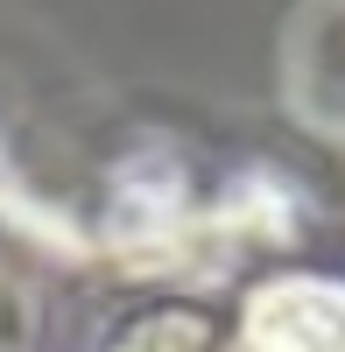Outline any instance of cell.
<instances>
[{
	"mask_svg": "<svg viewBox=\"0 0 345 352\" xmlns=\"http://www.w3.org/2000/svg\"><path fill=\"white\" fill-rule=\"evenodd\" d=\"M233 352H345V289L275 282L247 303Z\"/></svg>",
	"mask_w": 345,
	"mask_h": 352,
	"instance_id": "1",
	"label": "cell"
},
{
	"mask_svg": "<svg viewBox=\"0 0 345 352\" xmlns=\"http://www.w3.org/2000/svg\"><path fill=\"white\" fill-rule=\"evenodd\" d=\"M289 99L310 127L345 134V0H310L289 36Z\"/></svg>",
	"mask_w": 345,
	"mask_h": 352,
	"instance_id": "2",
	"label": "cell"
}]
</instances>
